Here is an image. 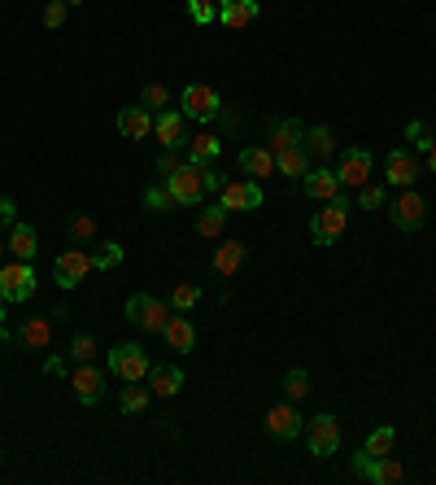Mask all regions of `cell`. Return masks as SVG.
Wrapping results in <instances>:
<instances>
[{"label":"cell","instance_id":"cell-1","mask_svg":"<svg viewBox=\"0 0 436 485\" xmlns=\"http://www.w3.org/2000/svg\"><path fill=\"white\" fill-rule=\"evenodd\" d=\"M349 210H354V197H345V193L323 201V210H315V218H310L315 245H336L345 237V228H349Z\"/></svg>","mask_w":436,"mask_h":485},{"label":"cell","instance_id":"cell-2","mask_svg":"<svg viewBox=\"0 0 436 485\" xmlns=\"http://www.w3.org/2000/svg\"><path fill=\"white\" fill-rule=\"evenodd\" d=\"M175 315V306L162 302V297H153V293H136L131 302H127V319H131V328H140L148 337H162V328L170 324Z\"/></svg>","mask_w":436,"mask_h":485},{"label":"cell","instance_id":"cell-3","mask_svg":"<svg viewBox=\"0 0 436 485\" xmlns=\"http://www.w3.org/2000/svg\"><path fill=\"white\" fill-rule=\"evenodd\" d=\"M162 184H166L175 210H179V206H201V201H205V193H210V189H205V175H201V167H193V162H184V167L175 170V175H166Z\"/></svg>","mask_w":436,"mask_h":485},{"label":"cell","instance_id":"cell-4","mask_svg":"<svg viewBox=\"0 0 436 485\" xmlns=\"http://www.w3.org/2000/svg\"><path fill=\"white\" fill-rule=\"evenodd\" d=\"M105 367H109L118 381H145L153 364H148V350L140 345V341H122V345H114V350H109Z\"/></svg>","mask_w":436,"mask_h":485},{"label":"cell","instance_id":"cell-5","mask_svg":"<svg viewBox=\"0 0 436 485\" xmlns=\"http://www.w3.org/2000/svg\"><path fill=\"white\" fill-rule=\"evenodd\" d=\"M306 446H310V455L315 460H327V455H336L340 451V420L336 415H315V420H306Z\"/></svg>","mask_w":436,"mask_h":485},{"label":"cell","instance_id":"cell-6","mask_svg":"<svg viewBox=\"0 0 436 485\" xmlns=\"http://www.w3.org/2000/svg\"><path fill=\"white\" fill-rule=\"evenodd\" d=\"M218 206H223L227 215H249V210H258V206H262V189H258V179H223V189H218Z\"/></svg>","mask_w":436,"mask_h":485},{"label":"cell","instance_id":"cell-7","mask_svg":"<svg viewBox=\"0 0 436 485\" xmlns=\"http://www.w3.org/2000/svg\"><path fill=\"white\" fill-rule=\"evenodd\" d=\"M384 210L393 215V228L419 232V228L428 223V197L414 193V189H402V197H393V206H384Z\"/></svg>","mask_w":436,"mask_h":485},{"label":"cell","instance_id":"cell-8","mask_svg":"<svg viewBox=\"0 0 436 485\" xmlns=\"http://www.w3.org/2000/svg\"><path fill=\"white\" fill-rule=\"evenodd\" d=\"M92 271H97V258H92L88 249H62L57 263H52V280H57L62 289H74V285H83Z\"/></svg>","mask_w":436,"mask_h":485},{"label":"cell","instance_id":"cell-9","mask_svg":"<svg viewBox=\"0 0 436 485\" xmlns=\"http://www.w3.org/2000/svg\"><path fill=\"white\" fill-rule=\"evenodd\" d=\"M354 472L371 485H397L402 477H406V468L393 460V455H366V451L354 455Z\"/></svg>","mask_w":436,"mask_h":485},{"label":"cell","instance_id":"cell-10","mask_svg":"<svg viewBox=\"0 0 436 485\" xmlns=\"http://www.w3.org/2000/svg\"><path fill=\"white\" fill-rule=\"evenodd\" d=\"M31 293H35V271H31V263H18V258L0 263V297H5V302H26Z\"/></svg>","mask_w":436,"mask_h":485},{"label":"cell","instance_id":"cell-11","mask_svg":"<svg viewBox=\"0 0 436 485\" xmlns=\"http://www.w3.org/2000/svg\"><path fill=\"white\" fill-rule=\"evenodd\" d=\"M423 175V162L414 158L411 149H393L384 158V184L388 189H414V179Z\"/></svg>","mask_w":436,"mask_h":485},{"label":"cell","instance_id":"cell-12","mask_svg":"<svg viewBox=\"0 0 436 485\" xmlns=\"http://www.w3.org/2000/svg\"><path fill=\"white\" fill-rule=\"evenodd\" d=\"M371 170H375V158H371L366 149H345L336 162L340 189H363L366 179H371Z\"/></svg>","mask_w":436,"mask_h":485},{"label":"cell","instance_id":"cell-13","mask_svg":"<svg viewBox=\"0 0 436 485\" xmlns=\"http://www.w3.org/2000/svg\"><path fill=\"white\" fill-rule=\"evenodd\" d=\"M218 110H223V101H218V92L210 83H188V88H184V119L210 122V119H218Z\"/></svg>","mask_w":436,"mask_h":485},{"label":"cell","instance_id":"cell-14","mask_svg":"<svg viewBox=\"0 0 436 485\" xmlns=\"http://www.w3.org/2000/svg\"><path fill=\"white\" fill-rule=\"evenodd\" d=\"M105 372H109V367H92V364H79L71 372L74 398H79L83 407H97L100 398H105Z\"/></svg>","mask_w":436,"mask_h":485},{"label":"cell","instance_id":"cell-15","mask_svg":"<svg viewBox=\"0 0 436 485\" xmlns=\"http://www.w3.org/2000/svg\"><path fill=\"white\" fill-rule=\"evenodd\" d=\"M301 189H306V197L318 201V206L345 193V189H340V179H336V167H310V175L301 179Z\"/></svg>","mask_w":436,"mask_h":485},{"label":"cell","instance_id":"cell-16","mask_svg":"<svg viewBox=\"0 0 436 485\" xmlns=\"http://www.w3.org/2000/svg\"><path fill=\"white\" fill-rule=\"evenodd\" d=\"M114 122H118L122 141H148L153 136V114H148L145 105H122Z\"/></svg>","mask_w":436,"mask_h":485},{"label":"cell","instance_id":"cell-17","mask_svg":"<svg viewBox=\"0 0 436 485\" xmlns=\"http://www.w3.org/2000/svg\"><path fill=\"white\" fill-rule=\"evenodd\" d=\"M153 141L162 149H184L188 145V136H184V114L179 110H162L157 119H153Z\"/></svg>","mask_w":436,"mask_h":485},{"label":"cell","instance_id":"cell-18","mask_svg":"<svg viewBox=\"0 0 436 485\" xmlns=\"http://www.w3.org/2000/svg\"><path fill=\"white\" fill-rule=\"evenodd\" d=\"M253 18H258V0H218V26L244 31Z\"/></svg>","mask_w":436,"mask_h":485},{"label":"cell","instance_id":"cell-19","mask_svg":"<svg viewBox=\"0 0 436 485\" xmlns=\"http://www.w3.org/2000/svg\"><path fill=\"white\" fill-rule=\"evenodd\" d=\"M301 429H306V420L292 412L289 403H280V407H270V412H267V433H270V437H280V441H292V437L301 433Z\"/></svg>","mask_w":436,"mask_h":485},{"label":"cell","instance_id":"cell-20","mask_svg":"<svg viewBox=\"0 0 436 485\" xmlns=\"http://www.w3.org/2000/svg\"><path fill=\"white\" fill-rule=\"evenodd\" d=\"M306 141V127L297 119H275L270 122V131H267V149L270 153H284V149H297Z\"/></svg>","mask_w":436,"mask_h":485},{"label":"cell","instance_id":"cell-21","mask_svg":"<svg viewBox=\"0 0 436 485\" xmlns=\"http://www.w3.org/2000/svg\"><path fill=\"white\" fill-rule=\"evenodd\" d=\"M241 170L249 175V179H270L275 175V153H270L267 145H249V149H241Z\"/></svg>","mask_w":436,"mask_h":485},{"label":"cell","instance_id":"cell-22","mask_svg":"<svg viewBox=\"0 0 436 485\" xmlns=\"http://www.w3.org/2000/svg\"><path fill=\"white\" fill-rule=\"evenodd\" d=\"M301 149L310 153V162H315V167H327V162H332V153H336V136H332V127H310V131H306V141H301Z\"/></svg>","mask_w":436,"mask_h":485},{"label":"cell","instance_id":"cell-23","mask_svg":"<svg viewBox=\"0 0 436 485\" xmlns=\"http://www.w3.org/2000/svg\"><path fill=\"white\" fill-rule=\"evenodd\" d=\"M52 324H57V319H44V315H31L23 324V328H18V341H23L26 350H49L52 345Z\"/></svg>","mask_w":436,"mask_h":485},{"label":"cell","instance_id":"cell-24","mask_svg":"<svg viewBox=\"0 0 436 485\" xmlns=\"http://www.w3.org/2000/svg\"><path fill=\"white\" fill-rule=\"evenodd\" d=\"M148 389L157 393V398H175L179 389H184V372L175 364H157V367H148Z\"/></svg>","mask_w":436,"mask_h":485},{"label":"cell","instance_id":"cell-25","mask_svg":"<svg viewBox=\"0 0 436 485\" xmlns=\"http://www.w3.org/2000/svg\"><path fill=\"white\" fill-rule=\"evenodd\" d=\"M218 153H223V141H218V136H210V131L193 136V141H188V149H184V158H188L193 167H214Z\"/></svg>","mask_w":436,"mask_h":485},{"label":"cell","instance_id":"cell-26","mask_svg":"<svg viewBox=\"0 0 436 485\" xmlns=\"http://www.w3.org/2000/svg\"><path fill=\"white\" fill-rule=\"evenodd\" d=\"M162 337H166V345H170V350H179V354H188V350H193V345H196V328H193V324H188V319H184V311H175V315H170V324H166V328H162Z\"/></svg>","mask_w":436,"mask_h":485},{"label":"cell","instance_id":"cell-27","mask_svg":"<svg viewBox=\"0 0 436 485\" xmlns=\"http://www.w3.org/2000/svg\"><path fill=\"white\" fill-rule=\"evenodd\" d=\"M310 153L297 145V149H284V153H275V175H289V179H306L310 175Z\"/></svg>","mask_w":436,"mask_h":485},{"label":"cell","instance_id":"cell-28","mask_svg":"<svg viewBox=\"0 0 436 485\" xmlns=\"http://www.w3.org/2000/svg\"><path fill=\"white\" fill-rule=\"evenodd\" d=\"M35 249H40V237H35V228H26V223H14V228H9V258H18V263H31V258H35Z\"/></svg>","mask_w":436,"mask_h":485},{"label":"cell","instance_id":"cell-29","mask_svg":"<svg viewBox=\"0 0 436 485\" xmlns=\"http://www.w3.org/2000/svg\"><path fill=\"white\" fill-rule=\"evenodd\" d=\"M210 267H214L218 276H236V271L244 267V241H223L214 249V258H210Z\"/></svg>","mask_w":436,"mask_h":485},{"label":"cell","instance_id":"cell-30","mask_svg":"<svg viewBox=\"0 0 436 485\" xmlns=\"http://www.w3.org/2000/svg\"><path fill=\"white\" fill-rule=\"evenodd\" d=\"M354 201H358V210H384L388 184H371V179H366L363 189H354Z\"/></svg>","mask_w":436,"mask_h":485},{"label":"cell","instance_id":"cell-31","mask_svg":"<svg viewBox=\"0 0 436 485\" xmlns=\"http://www.w3.org/2000/svg\"><path fill=\"white\" fill-rule=\"evenodd\" d=\"M393 441H397V433H393V424H380V429H371L363 441L366 455H393Z\"/></svg>","mask_w":436,"mask_h":485},{"label":"cell","instance_id":"cell-32","mask_svg":"<svg viewBox=\"0 0 436 485\" xmlns=\"http://www.w3.org/2000/svg\"><path fill=\"white\" fill-rule=\"evenodd\" d=\"M148 393H153V389H145L140 381H127V389H122V398H118V407L127 415L145 412V407H148Z\"/></svg>","mask_w":436,"mask_h":485},{"label":"cell","instance_id":"cell-33","mask_svg":"<svg viewBox=\"0 0 436 485\" xmlns=\"http://www.w3.org/2000/svg\"><path fill=\"white\" fill-rule=\"evenodd\" d=\"M223 228H227V210H223V206H205V210L196 215V232H201V237H218Z\"/></svg>","mask_w":436,"mask_h":485},{"label":"cell","instance_id":"cell-34","mask_svg":"<svg viewBox=\"0 0 436 485\" xmlns=\"http://www.w3.org/2000/svg\"><path fill=\"white\" fill-rule=\"evenodd\" d=\"M406 141H411V149H419V153H428V149L436 145V136H432V127L423 119H414V122H406Z\"/></svg>","mask_w":436,"mask_h":485},{"label":"cell","instance_id":"cell-35","mask_svg":"<svg viewBox=\"0 0 436 485\" xmlns=\"http://www.w3.org/2000/svg\"><path fill=\"white\" fill-rule=\"evenodd\" d=\"M140 105H145L148 114H162V110L170 105V92L162 88V83H145V88H140Z\"/></svg>","mask_w":436,"mask_h":485},{"label":"cell","instance_id":"cell-36","mask_svg":"<svg viewBox=\"0 0 436 485\" xmlns=\"http://www.w3.org/2000/svg\"><path fill=\"white\" fill-rule=\"evenodd\" d=\"M196 302H201V289H196V285H188V280H179V285H175V293H170V306H175V311H193Z\"/></svg>","mask_w":436,"mask_h":485},{"label":"cell","instance_id":"cell-37","mask_svg":"<svg viewBox=\"0 0 436 485\" xmlns=\"http://www.w3.org/2000/svg\"><path fill=\"white\" fill-rule=\"evenodd\" d=\"M71 241H79V245L97 241V218H92V215H74L71 218Z\"/></svg>","mask_w":436,"mask_h":485},{"label":"cell","instance_id":"cell-38","mask_svg":"<svg viewBox=\"0 0 436 485\" xmlns=\"http://www.w3.org/2000/svg\"><path fill=\"white\" fill-rule=\"evenodd\" d=\"M145 206H148V210H157V215H170V210H175V201H170L166 184H148V189H145Z\"/></svg>","mask_w":436,"mask_h":485},{"label":"cell","instance_id":"cell-39","mask_svg":"<svg viewBox=\"0 0 436 485\" xmlns=\"http://www.w3.org/2000/svg\"><path fill=\"white\" fill-rule=\"evenodd\" d=\"M188 18H193L196 26L218 23V5H214V0H188Z\"/></svg>","mask_w":436,"mask_h":485},{"label":"cell","instance_id":"cell-40","mask_svg":"<svg viewBox=\"0 0 436 485\" xmlns=\"http://www.w3.org/2000/svg\"><path fill=\"white\" fill-rule=\"evenodd\" d=\"M71 359L74 364H92V359H97V341L88 337V333L71 337Z\"/></svg>","mask_w":436,"mask_h":485},{"label":"cell","instance_id":"cell-41","mask_svg":"<svg viewBox=\"0 0 436 485\" xmlns=\"http://www.w3.org/2000/svg\"><path fill=\"white\" fill-rule=\"evenodd\" d=\"M92 258H97V267H105V271L118 267V263H122V245L118 241H100V249L92 254Z\"/></svg>","mask_w":436,"mask_h":485},{"label":"cell","instance_id":"cell-42","mask_svg":"<svg viewBox=\"0 0 436 485\" xmlns=\"http://www.w3.org/2000/svg\"><path fill=\"white\" fill-rule=\"evenodd\" d=\"M284 389H289V398H306L310 393V376L301 367H292L289 376H284Z\"/></svg>","mask_w":436,"mask_h":485},{"label":"cell","instance_id":"cell-43","mask_svg":"<svg viewBox=\"0 0 436 485\" xmlns=\"http://www.w3.org/2000/svg\"><path fill=\"white\" fill-rule=\"evenodd\" d=\"M66 9H71V0H49V9H44V26L57 31V26L66 23Z\"/></svg>","mask_w":436,"mask_h":485},{"label":"cell","instance_id":"cell-44","mask_svg":"<svg viewBox=\"0 0 436 485\" xmlns=\"http://www.w3.org/2000/svg\"><path fill=\"white\" fill-rule=\"evenodd\" d=\"M184 162H188V158H179V153H175V149H166V153H162V158H157V175H162V179H166V175H175V170L184 167Z\"/></svg>","mask_w":436,"mask_h":485},{"label":"cell","instance_id":"cell-45","mask_svg":"<svg viewBox=\"0 0 436 485\" xmlns=\"http://www.w3.org/2000/svg\"><path fill=\"white\" fill-rule=\"evenodd\" d=\"M14 218H18V206H14V197H0V228H14Z\"/></svg>","mask_w":436,"mask_h":485},{"label":"cell","instance_id":"cell-46","mask_svg":"<svg viewBox=\"0 0 436 485\" xmlns=\"http://www.w3.org/2000/svg\"><path fill=\"white\" fill-rule=\"evenodd\" d=\"M5 254H9V241H5V228H0V263H5Z\"/></svg>","mask_w":436,"mask_h":485},{"label":"cell","instance_id":"cell-47","mask_svg":"<svg viewBox=\"0 0 436 485\" xmlns=\"http://www.w3.org/2000/svg\"><path fill=\"white\" fill-rule=\"evenodd\" d=\"M428 170H432V175H436V145L428 149Z\"/></svg>","mask_w":436,"mask_h":485},{"label":"cell","instance_id":"cell-48","mask_svg":"<svg viewBox=\"0 0 436 485\" xmlns=\"http://www.w3.org/2000/svg\"><path fill=\"white\" fill-rule=\"evenodd\" d=\"M5 311H9V302H5V297H0V324H5Z\"/></svg>","mask_w":436,"mask_h":485},{"label":"cell","instance_id":"cell-49","mask_svg":"<svg viewBox=\"0 0 436 485\" xmlns=\"http://www.w3.org/2000/svg\"><path fill=\"white\" fill-rule=\"evenodd\" d=\"M0 463H5V451H0Z\"/></svg>","mask_w":436,"mask_h":485}]
</instances>
